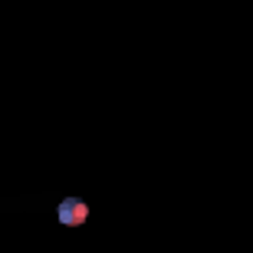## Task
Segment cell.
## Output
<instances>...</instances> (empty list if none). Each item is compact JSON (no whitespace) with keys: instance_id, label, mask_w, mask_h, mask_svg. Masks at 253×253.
<instances>
[{"instance_id":"6da1fadb","label":"cell","mask_w":253,"mask_h":253,"mask_svg":"<svg viewBox=\"0 0 253 253\" xmlns=\"http://www.w3.org/2000/svg\"><path fill=\"white\" fill-rule=\"evenodd\" d=\"M56 217H59V224H66V227H79L89 217V204L79 201V197H66V201L56 204Z\"/></svg>"}]
</instances>
